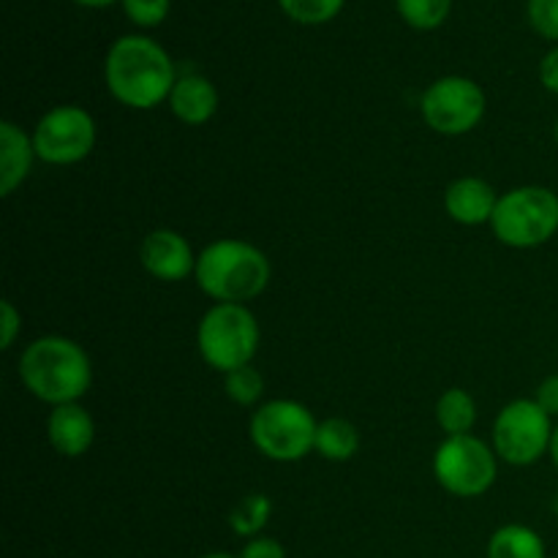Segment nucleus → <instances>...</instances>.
Instances as JSON below:
<instances>
[{
	"label": "nucleus",
	"mask_w": 558,
	"mask_h": 558,
	"mask_svg": "<svg viewBox=\"0 0 558 558\" xmlns=\"http://www.w3.org/2000/svg\"><path fill=\"white\" fill-rule=\"evenodd\" d=\"M74 3L82 5V9H107V5L120 3V0H74Z\"/></svg>",
	"instance_id": "obj_29"
},
{
	"label": "nucleus",
	"mask_w": 558,
	"mask_h": 558,
	"mask_svg": "<svg viewBox=\"0 0 558 558\" xmlns=\"http://www.w3.org/2000/svg\"><path fill=\"white\" fill-rule=\"evenodd\" d=\"M194 278L216 303L245 305L265 292L272 267L265 251L248 240L221 238L199 251Z\"/></svg>",
	"instance_id": "obj_3"
},
{
	"label": "nucleus",
	"mask_w": 558,
	"mask_h": 558,
	"mask_svg": "<svg viewBox=\"0 0 558 558\" xmlns=\"http://www.w3.org/2000/svg\"><path fill=\"white\" fill-rule=\"evenodd\" d=\"M167 104L180 123L196 129V125H205L216 118L221 98H218V87L213 85L210 76L189 71V74L178 76Z\"/></svg>",
	"instance_id": "obj_14"
},
{
	"label": "nucleus",
	"mask_w": 558,
	"mask_h": 558,
	"mask_svg": "<svg viewBox=\"0 0 558 558\" xmlns=\"http://www.w3.org/2000/svg\"><path fill=\"white\" fill-rule=\"evenodd\" d=\"M434 477L458 499H477L494 488L499 477V456L494 445L477 436H447L434 452Z\"/></svg>",
	"instance_id": "obj_8"
},
{
	"label": "nucleus",
	"mask_w": 558,
	"mask_h": 558,
	"mask_svg": "<svg viewBox=\"0 0 558 558\" xmlns=\"http://www.w3.org/2000/svg\"><path fill=\"white\" fill-rule=\"evenodd\" d=\"M240 558H287V550L278 539L272 537H254L245 543V548L240 550Z\"/></svg>",
	"instance_id": "obj_26"
},
{
	"label": "nucleus",
	"mask_w": 558,
	"mask_h": 558,
	"mask_svg": "<svg viewBox=\"0 0 558 558\" xmlns=\"http://www.w3.org/2000/svg\"><path fill=\"white\" fill-rule=\"evenodd\" d=\"M319 420L305 403L272 398L251 414L248 436L256 450L276 463H298L314 450Z\"/></svg>",
	"instance_id": "obj_6"
},
{
	"label": "nucleus",
	"mask_w": 558,
	"mask_h": 558,
	"mask_svg": "<svg viewBox=\"0 0 558 558\" xmlns=\"http://www.w3.org/2000/svg\"><path fill=\"white\" fill-rule=\"evenodd\" d=\"M534 401H537L550 417H558V374L545 376V379L539 381L537 392H534Z\"/></svg>",
	"instance_id": "obj_28"
},
{
	"label": "nucleus",
	"mask_w": 558,
	"mask_h": 558,
	"mask_svg": "<svg viewBox=\"0 0 558 558\" xmlns=\"http://www.w3.org/2000/svg\"><path fill=\"white\" fill-rule=\"evenodd\" d=\"M47 439L58 456L82 458L96 441V423L82 403H63L49 412Z\"/></svg>",
	"instance_id": "obj_13"
},
{
	"label": "nucleus",
	"mask_w": 558,
	"mask_h": 558,
	"mask_svg": "<svg viewBox=\"0 0 558 558\" xmlns=\"http://www.w3.org/2000/svg\"><path fill=\"white\" fill-rule=\"evenodd\" d=\"M347 0H278V9L298 25H327L343 11Z\"/></svg>",
	"instance_id": "obj_21"
},
{
	"label": "nucleus",
	"mask_w": 558,
	"mask_h": 558,
	"mask_svg": "<svg viewBox=\"0 0 558 558\" xmlns=\"http://www.w3.org/2000/svg\"><path fill=\"white\" fill-rule=\"evenodd\" d=\"M272 515V501L265 494H248L234 505V510L229 512V529H232L238 537H259L262 529L267 526Z\"/></svg>",
	"instance_id": "obj_19"
},
{
	"label": "nucleus",
	"mask_w": 558,
	"mask_h": 558,
	"mask_svg": "<svg viewBox=\"0 0 558 558\" xmlns=\"http://www.w3.org/2000/svg\"><path fill=\"white\" fill-rule=\"evenodd\" d=\"M120 5H123V14L145 31L163 25L172 11V0H120Z\"/></svg>",
	"instance_id": "obj_23"
},
{
	"label": "nucleus",
	"mask_w": 558,
	"mask_h": 558,
	"mask_svg": "<svg viewBox=\"0 0 558 558\" xmlns=\"http://www.w3.org/2000/svg\"><path fill=\"white\" fill-rule=\"evenodd\" d=\"M499 194L494 185L483 178H458L445 191V210L461 227H483L494 218Z\"/></svg>",
	"instance_id": "obj_12"
},
{
	"label": "nucleus",
	"mask_w": 558,
	"mask_h": 558,
	"mask_svg": "<svg viewBox=\"0 0 558 558\" xmlns=\"http://www.w3.org/2000/svg\"><path fill=\"white\" fill-rule=\"evenodd\" d=\"M550 461H554V466H556V472H558V425H556V430H554V441H550Z\"/></svg>",
	"instance_id": "obj_30"
},
{
	"label": "nucleus",
	"mask_w": 558,
	"mask_h": 558,
	"mask_svg": "<svg viewBox=\"0 0 558 558\" xmlns=\"http://www.w3.org/2000/svg\"><path fill=\"white\" fill-rule=\"evenodd\" d=\"M485 109H488V98H485L483 85L461 74L439 76L425 87L420 98L425 125L445 136L472 134L483 123Z\"/></svg>",
	"instance_id": "obj_9"
},
{
	"label": "nucleus",
	"mask_w": 558,
	"mask_h": 558,
	"mask_svg": "<svg viewBox=\"0 0 558 558\" xmlns=\"http://www.w3.org/2000/svg\"><path fill=\"white\" fill-rule=\"evenodd\" d=\"M436 423L447 436H469L477 425V401L472 392L450 387L436 401Z\"/></svg>",
	"instance_id": "obj_18"
},
{
	"label": "nucleus",
	"mask_w": 558,
	"mask_h": 558,
	"mask_svg": "<svg viewBox=\"0 0 558 558\" xmlns=\"http://www.w3.org/2000/svg\"><path fill=\"white\" fill-rule=\"evenodd\" d=\"M199 558H238V556H232V554H205Z\"/></svg>",
	"instance_id": "obj_31"
},
{
	"label": "nucleus",
	"mask_w": 558,
	"mask_h": 558,
	"mask_svg": "<svg viewBox=\"0 0 558 558\" xmlns=\"http://www.w3.org/2000/svg\"><path fill=\"white\" fill-rule=\"evenodd\" d=\"M20 379L33 398L49 407L80 403L93 385L85 349L65 336L36 338L20 354Z\"/></svg>",
	"instance_id": "obj_2"
},
{
	"label": "nucleus",
	"mask_w": 558,
	"mask_h": 558,
	"mask_svg": "<svg viewBox=\"0 0 558 558\" xmlns=\"http://www.w3.org/2000/svg\"><path fill=\"white\" fill-rule=\"evenodd\" d=\"M539 82H543L545 90L558 96V44H554L539 60Z\"/></svg>",
	"instance_id": "obj_27"
},
{
	"label": "nucleus",
	"mask_w": 558,
	"mask_h": 558,
	"mask_svg": "<svg viewBox=\"0 0 558 558\" xmlns=\"http://www.w3.org/2000/svg\"><path fill=\"white\" fill-rule=\"evenodd\" d=\"M262 330L248 305L216 303L205 311L196 327V349L205 365L218 374L251 365L259 352Z\"/></svg>",
	"instance_id": "obj_4"
},
{
	"label": "nucleus",
	"mask_w": 558,
	"mask_h": 558,
	"mask_svg": "<svg viewBox=\"0 0 558 558\" xmlns=\"http://www.w3.org/2000/svg\"><path fill=\"white\" fill-rule=\"evenodd\" d=\"M526 16L539 38L558 44V0H526Z\"/></svg>",
	"instance_id": "obj_24"
},
{
	"label": "nucleus",
	"mask_w": 558,
	"mask_h": 558,
	"mask_svg": "<svg viewBox=\"0 0 558 558\" xmlns=\"http://www.w3.org/2000/svg\"><path fill=\"white\" fill-rule=\"evenodd\" d=\"M22 332V314L14 308L11 300L0 305V349H11Z\"/></svg>",
	"instance_id": "obj_25"
},
{
	"label": "nucleus",
	"mask_w": 558,
	"mask_h": 558,
	"mask_svg": "<svg viewBox=\"0 0 558 558\" xmlns=\"http://www.w3.org/2000/svg\"><path fill=\"white\" fill-rule=\"evenodd\" d=\"M396 9L412 31L428 33L445 25L452 11V0H396Z\"/></svg>",
	"instance_id": "obj_20"
},
{
	"label": "nucleus",
	"mask_w": 558,
	"mask_h": 558,
	"mask_svg": "<svg viewBox=\"0 0 558 558\" xmlns=\"http://www.w3.org/2000/svg\"><path fill=\"white\" fill-rule=\"evenodd\" d=\"M31 136L38 161L49 167H71L90 156L98 131L87 109L76 104H60L38 118Z\"/></svg>",
	"instance_id": "obj_10"
},
{
	"label": "nucleus",
	"mask_w": 558,
	"mask_h": 558,
	"mask_svg": "<svg viewBox=\"0 0 558 558\" xmlns=\"http://www.w3.org/2000/svg\"><path fill=\"white\" fill-rule=\"evenodd\" d=\"M223 390H227L229 401L238 407H256L265 396V376L254 365H243V368L223 374Z\"/></svg>",
	"instance_id": "obj_22"
},
{
	"label": "nucleus",
	"mask_w": 558,
	"mask_h": 558,
	"mask_svg": "<svg viewBox=\"0 0 558 558\" xmlns=\"http://www.w3.org/2000/svg\"><path fill=\"white\" fill-rule=\"evenodd\" d=\"M554 430V417L534 398H518L496 414L490 441L499 461L510 466H534L550 456Z\"/></svg>",
	"instance_id": "obj_7"
},
{
	"label": "nucleus",
	"mask_w": 558,
	"mask_h": 558,
	"mask_svg": "<svg viewBox=\"0 0 558 558\" xmlns=\"http://www.w3.org/2000/svg\"><path fill=\"white\" fill-rule=\"evenodd\" d=\"M554 140H556V145H558V120H556V125H554Z\"/></svg>",
	"instance_id": "obj_32"
},
{
	"label": "nucleus",
	"mask_w": 558,
	"mask_h": 558,
	"mask_svg": "<svg viewBox=\"0 0 558 558\" xmlns=\"http://www.w3.org/2000/svg\"><path fill=\"white\" fill-rule=\"evenodd\" d=\"M488 558H548L545 539L523 523L499 526L488 539Z\"/></svg>",
	"instance_id": "obj_17"
},
{
	"label": "nucleus",
	"mask_w": 558,
	"mask_h": 558,
	"mask_svg": "<svg viewBox=\"0 0 558 558\" xmlns=\"http://www.w3.org/2000/svg\"><path fill=\"white\" fill-rule=\"evenodd\" d=\"M36 161L33 136L25 134L16 123H0V196H11L31 174Z\"/></svg>",
	"instance_id": "obj_15"
},
{
	"label": "nucleus",
	"mask_w": 558,
	"mask_h": 558,
	"mask_svg": "<svg viewBox=\"0 0 558 558\" xmlns=\"http://www.w3.org/2000/svg\"><path fill=\"white\" fill-rule=\"evenodd\" d=\"M360 450V430L357 425L349 423L343 417H327L322 420L316 428L314 452H319L325 461L347 463L357 456Z\"/></svg>",
	"instance_id": "obj_16"
},
{
	"label": "nucleus",
	"mask_w": 558,
	"mask_h": 558,
	"mask_svg": "<svg viewBox=\"0 0 558 558\" xmlns=\"http://www.w3.org/2000/svg\"><path fill=\"white\" fill-rule=\"evenodd\" d=\"M178 76L174 60L169 58L167 49L142 33L120 36L104 60L107 90L112 93L114 101L129 109H140V112L169 101Z\"/></svg>",
	"instance_id": "obj_1"
},
{
	"label": "nucleus",
	"mask_w": 558,
	"mask_h": 558,
	"mask_svg": "<svg viewBox=\"0 0 558 558\" xmlns=\"http://www.w3.org/2000/svg\"><path fill=\"white\" fill-rule=\"evenodd\" d=\"M196 256L189 240L174 229H153L140 245V262L147 276L163 283L185 281L196 272Z\"/></svg>",
	"instance_id": "obj_11"
},
{
	"label": "nucleus",
	"mask_w": 558,
	"mask_h": 558,
	"mask_svg": "<svg viewBox=\"0 0 558 558\" xmlns=\"http://www.w3.org/2000/svg\"><path fill=\"white\" fill-rule=\"evenodd\" d=\"M490 229L507 248L529 251L550 243L558 232V194L545 185L510 189L499 196Z\"/></svg>",
	"instance_id": "obj_5"
}]
</instances>
